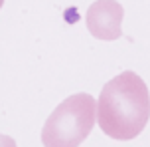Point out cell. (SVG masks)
Instances as JSON below:
<instances>
[{
	"mask_svg": "<svg viewBox=\"0 0 150 147\" xmlns=\"http://www.w3.org/2000/svg\"><path fill=\"white\" fill-rule=\"evenodd\" d=\"M97 101L89 93H73L45 119L42 143L45 147H79L95 125Z\"/></svg>",
	"mask_w": 150,
	"mask_h": 147,
	"instance_id": "cell-2",
	"label": "cell"
},
{
	"mask_svg": "<svg viewBox=\"0 0 150 147\" xmlns=\"http://www.w3.org/2000/svg\"><path fill=\"white\" fill-rule=\"evenodd\" d=\"M122 16L125 10L117 0H97L89 6L85 16L87 30L97 40H117L122 34Z\"/></svg>",
	"mask_w": 150,
	"mask_h": 147,
	"instance_id": "cell-3",
	"label": "cell"
},
{
	"mask_svg": "<svg viewBox=\"0 0 150 147\" xmlns=\"http://www.w3.org/2000/svg\"><path fill=\"white\" fill-rule=\"evenodd\" d=\"M0 147H18L16 145V141L10 137V135H4V133H0Z\"/></svg>",
	"mask_w": 150,
	"mask_h": 147,
	"instance_id": "cell-4",
	"label": "cell"
},
{
	"mask_svg": "<svg viewBox=\"0 0 150 147\" xmlns=\"http://www.w3.org/2000/svg\"><path fill=\"white\" fill-rule=\"evenodd\" d=\"M101 131L117 141L140 135L150 119V92L138 74L125 70L103 85L95 111Z\"/></svg>",
	"mask_w": 150,
	"mask_h": 147,
	"instance_id": "cell-1",
	"label": "cell"
},
{
	"mask_svg": "<svg viewBox=\"0 0 150 147\" xmlns=\"http://www.w3.org/2000/svg\"><path fill=\"white\" fill-rule=\"evenodd\" d=\"M2 4H4V0H0V8H2Z\"/></svg>",
	"mask_w": 150,
	"mask_h": 147,
	"instance_id": "cell-5",
	"label": "cell"
}]
</instances>
